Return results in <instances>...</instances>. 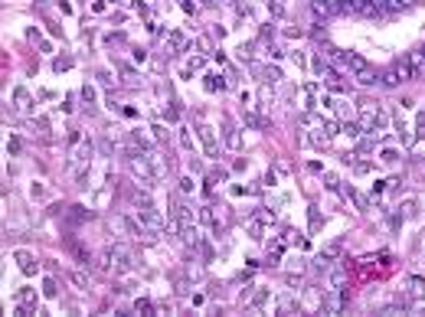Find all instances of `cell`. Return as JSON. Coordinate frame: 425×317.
Listing matches in <instances>:
<instances>
[{"mask_svg":"<svg viewBox=\"0 0 425 317\" xmlns=\"http://www.w3.org/2000/svg\"><path fill=\"white\" fill-rule=\"evenodd\" d=\"M108 255H111V268H115V272H128V268H131V249H124V245H111Z\"/></svg>","mask_w":425,"mask_h":317,"instance_id":"5","label":"cell"},{"mask_svg":"<svg viewBox=\"0 0 425 317\" xmlns=\"http://www.w3.org/2000/svg\"><path fill=\"white\" fill-rule=\"evenodd\" d=\"M347 69H350V76L357 79L360 85H373L376 82V72L370 69V62L363 59L360 53H350V62H347Z\"/></svg>","mask_w":425,"mask_h":317,"instance_id":"2","label":"cell"},{"mask_svg":"<svg viewBox=\"0 0 425 317\" xmlns=\"http://www.w3.org/2000/svg\"><path fill=\"white\" fill-rule=\"evenodd\" d=\"M200 138H203V144H206L209 154H216V138H213V128H200Z\"/></svg>","mask_w":425,"mask_h":317,"instance_id":"13","label":"cell"},{"mask_svg":"<svg viewBox=\"0 0 425 317\" xmlns=\"http://www.w3.org/2000/svg\"><path fill=\"white\" fill-rule=\"evenodd\" d=\"M353 13H357V17H366V20H380V17H386L383 0H353Z\"/></svg>","mask_w":425,"mask_h":317,"instance_id":"4","label":"cell"},{"mask_svg":"<svg viewBox=\"0 0 425 317\" xmlns=\"http://www.w3.org/2000/svg\"><path fill=\"white\" fill-rule=\"evenodd\" d=\"M134 206H141L138 213H144V209H154V203H151V197H147V193H134Z\"/></svg>","mask_w":425,"mask_h":317,"instance_id":"17","label":"cell"},{"mask_svg":"<svg viewBox=\"0 0 425 317\" xmlns=\"http://www.w3.org/2000/svg\"><path fill=\"white\" fill-rule=\"evenodd\" d=\"M403 216H405V219L419 216V206H415V199H409V203H403Z\"/></svg>","mask_w":425,"mask_h":317,"instance_id":"20","label":"cell"},{"mask_svg":"<svg viewBox=\"0 0 425 317\" xmlns=\"http://www.w3.org/2000/svg\"><path fill=\"white\" fill-rule=\"evenodd\" d=\"M344 131H347L350 138H357V134H360V128H357V124H344Z\"/></svg>","mask_w":425,"mask_h":317,"instance_id":"30","label":"cell"},{"mask_svg":"<svg viewBox=\"0 0 425 317\" xmlns=\"http://www.w3.org/2000/svg\"><path fill=\"white\" fill-rule=\"evenodd\" d=\"M405 62H409V72H412V79H425V49L405 53Z\"/></svg>","mask_w":425,"mask_h":317,"instance_id":"8","label":"cell"},{"mask_svg":"<svg viewBox=\"0 0 425 317\" xmlns=\"http://www.w3.org/2000/svg\"><path fill=\"white\" fill-rule=\"evenodd\" d=\"M272 13H278V17L284 13V3H282V0H272Z\"/></svg>","mask_w":425,"mask_h":317,"instance_id":"29","label":"cell"},{"mask_svg":"<svg viewBox=\"0 0 425 317\" xmlns=\"http://www.w3.org/2000/svg\"><path fill=\"white\" fill-rule=\"evenodd\" d=\"M409 79H412V72H409V62H405V56H403V59H396V62L383 72V85L396 88L399 82H409Z\"/></svg>","mask_w":425,"mask_h":317,"instance_id":"3","label":"cell"},{"mask_svg":"<svg viewBox=\"0 0 425 317\" xmlns=\"http://www.w3.org/2000/svg\"><path fill=\"white\" fill-rule=\"evenodd\" d=\"M347 193H350V197H353V203H357V209H370V199L363 197V193H357L353 186H347Z\"/></svg>","mask_w":425,"mask_h":317,"instance_id":"16","label":"cell"},{"mask_svg":"<svg viewBox=\"0 0 425 317\" xmlns=\"http://www.w3.org/2000/svg\"><path fill=\"white\" fill-rule=\"evenodd\" d=\"M134 311H141V314H151V311H154V304L147 301V297H138V301H134Z\"/></svg>","mask_w":425,"mask_h":317,"instance_id":"19","label":"cell"},{"mask_svg":"<svg viewBox=\"0 0 425 317\" xmlns=\"http://www.w3.org/2000/svg\"><path fill=\"white\" fill-rule=\"evenodd\" d=\"M33 311H36V291L33 288L17 291V314H33Z\"/></svg>","mask_w":425,"mask_h":317,"instance_id":"6","label":"cell"},{"mask_svg":"<svg viewBox=\"0 0 425 317\" xmlns=\"http://www.w3.org/2000/svg\"><path fill=\"white\" fill-rule=\"evenodd\" d=\"M206 88H209V92H213V88L219 92V88H226V82H223L219 76H206Z\"/></svg>","mask_w":425,"mask_h":317,"instance_id":"21","label":"cell"},{"mask_svg":"<svg viewBox=\"0 0 425 317\" xmlns=\"http://www.w3.org/2000/svg\"><path fill=\"white\" fill-rule=\"evenodd\" d=\"M311 10L317 13V17H334V3H330V0H311Z\"/></svg>","mask_w":425,"mask_h":317,"instance_id":"12","label":"cell"},{"mask_svg":"<svg viewBox=\"0 0 425 317\" xmlns=\"http://www.w3.org/2000/svg\"><path fill=\"white\" fill-rule=\"evenodd\" d=\"M13 258H17V265H20V272H23V275H36V272H40V262L33 258V252L17 249V252H13Z\"/></svg>","mask_w":425,"mask_h":317,"instance_id":"7","label":"cell"},{"mask_svg":"<svg viewBox=\"0 0 425 317\" xmlns=\"http://www.w3.org/2000/svg\"><path fill=\"white\" fill-rule=\"evenodd\" d=\"M409 297H412V301H422L425 297V278H419V275L409 278Z\"/></svg>","mask_w":425,"mask_h":317,"instance_id":"11","label":"cell"},{"mask_svg":"<svg viewBox=\"0 0 425 317\" xmlns=\"http://www.w3.org/2000/svg\"><path fill=\"white\" fill-rule=\"evenodd\" d=\"M72 66V59H69V56H62V59H53V69L56 72H59V69H69Z\"/></svg>","mask_w":425,"mask_h":317,"instance_id":"25","label":"cell"},{"mask_svg":"<svg viewBox=\"0 0 425 317\" xmlns=\"http://www.w3.org/2000/svg\"><path fill=\"white\" fill-rule=\"evenodd\" d=\"M324 131H327V138H337V134H340V124H337V121H327Z\"/></svg>","mask_w":425,"mask_h":317,"instance_id":"24","label":"cell"},{"mask_svg":"<svg viewBox=\"0 0 425 317\" xmlns=\"http://www.w3.org/2000/svg\"><path fill=\"white\" fill-rule=\"evenodd\" d=\"M72 284H76V288H82V291H85V288H88V278H85V275H82V272H72Z\"/></svg>","mask_w":425,"mask_h":317,"instance_id":"22","label":"cell"},{"mask_svg":"<svg viewBox=\"0 0 425 317\" xmlns=\"http://www.w3.org/2000/svg\"><path fill=\"white\" fill-rule=\"evenodd\" d=\"M321 226H324V219L317 216V209L311 206V232H317V229H321Z\"/></svg>","mask_w":425,"mask_h":317,"instance_id":"23","label":"cell"},{"mask_svg":"<svg viewBox=\"0 0 425 317\" xmlns=\"http://www.w3.org/2000/svg\"><path fill=\"white\" fill-rule=\"evenodd\" d=\"M170 46H174V49H180V46H183V36H180V33H170Z\"/></svg>","mask_w":425,"mask_h":317,"instance_id":"28","label":"cell"},{"mask_svg":"<svg viewBox=\"0 0 425 317\" xmlns=\"http://www.w3.org/2000/svg\"><path fill=\"white\" fill-rule=\"evenodd\" d=\"M360 118H363V131H380L386 124V111L376 101H360Z\"/></svg>","mask_w":425,"mask_h":317,"instance_id":"1","label":"cell"},{"mask_svg":"<svg viewBox=\"0 0 425 317\" xmlns=\"http://www.w3.org/2000/svg\"><path fill=\"white\" fill-rule=\"evenodd\" d=\"M131 170H134V177H141V180H154V177H157V170L147 164V157H144V154L131 157Z\"/></svg>","mask_w":425,"mask_h":317,"instance_id":"9","label":"cell"},{"mask_svg":"<svg viewBox=\"0 0 425 317\" xmlns=\"http://www.w3.org/2000/svg\"><path fill=\"white\" fill-rule=\"evenodd\" d=\"M344 281H347V272H344V268H334V275H330V288H340V291H344Z\"/></svg>","mask_w":425,"mask_h":317,"instance_id":"15","label":"cell"},{"mask_svg":"<svg viewBox=\"0 0 425 317\" xmlns=\"http://www.w3.org/2000/svg\"><path fill=\"white\" fill-rule=\"evenodd\" d=\"M13 101H17V108H30V92H26V88H17V92H13Z\"/></svg>","mask_w":425,"mask_h":317,"instance_id":"14","label":"cell"},{"mask_svg":"<svg viewBox=\"0 0 425 317\" xmlns=\"http://www.w3.org/2000/svg\"><path fill=\"white\" fill-rule=\"evenodd\" d=\"M226 144L236 151V147H239V134H236V131H226Z\"/></svg>","mask_w":425,"mask_h":317,"instance_id":"27","label":"cell"},{"mask_svg":"<svg viewBox=\"0 0 425 317\" xmlns=\"http://www.w3.org/2000/svg\"><path fill=\"white\" fill-rule=\"evenodd\" d=\"M43 295H46V297H56V281H53V278H46V284H43Z\"/></svg>","mask_w":425,"mask_h":317,"instance_id":"26","label":"cell"},{"mask_svg":"<svg viewBox=\"0 0 425 317\" xmlns=\"http://www.w3.org/2000/svg\"><path fill=\"white\" fill-rule=\"evenodd\" d=\"M324 56H327V62H334L337 69H347V62H350V53H344V49H337V46H330Z\"/></svg>","mask_w":425,"mask_h":317,"instance_id":"10","label":"cell"},{"mask_svg":"<svg viewBox=\"0 0 425 317\" xmlns=\"http://www.w3.org/2000/svg\"><path fill=\"white\" fill-rule=\"evenodd\" d=\"M399 3H403V7H419L422 0H399Z\"/></svg>","mask_w":425,"mask_h":317,"instance_id":"31","label":"cell"},{"mask_svg":"<svg viewBox=\"0 0 425 317\" xmlns=\"http://www.w3.org/2000/svg\"><path fill=\"white\" fill-rule=\"evenodd\" d=\"M337 13H353V0H330Z\"/></svg>","mask_w":425,"mask_h":317,"instance_id":"18","label":"cell"}]
</instances>
